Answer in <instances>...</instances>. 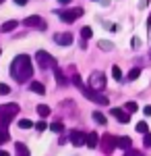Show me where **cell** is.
I'll return each mask as SVG.
<instances>
[{
    "mask_svg": "<svg viewBox=\"0 0 151 156\" xmlns=\"http://www.w3.org/2000/svg\"><path fill=\"white\" fill-rule=\"evenodd\" d=\"M11 75L17 79V81H27V79H31V75H33L31 58H29L27 54L15 56V60L11 62Z\"/></svg>",
    "mask_w": 151,
    "mask_h": 156,
    "instance_id": "6da1fadb",
    "label": "cell"
},
{
    "mask_svg": "<svg viewBox=\"0 0 151 156\" xmlns=\"http://www.w3.org/2000/svg\"><path fill=\"white\" fill-rule=\"evenodd\" d=\"M35 60H37L44 69H48V67H50V69H56V58H54L52 54H48L46 50H37V52H35Z\"/></svg>",
    "mask_w": 151,
    "mask_h": 156,
    "instance_id": "7a4b0ae2",
    "label": "cell"
},
{
    "mask_svg": "<svg viewBox=\"0 0 151 156\" xmlns=\"http://www.w3.org/2000/svg\"><path fill=\"white\" fill-rule=\"evenodd\" d=\"M81 15H83L81 6H77V9H66V11H60L58 12L60 21H64V23H72V21H77Z\"/></svg>",
    "mask_w": 151,
    "mask_h": 156,
    "instance_id": "3957f363",
    "label": "cell"
},
{
    "mask_svg": "<svg viewBox=\"0 0 151 156\" xmlns=\"http://www.w3.org/2000/svg\"><path fill=\"white\" fill-rule=\"evenodd\" d=\"M89 87L91 90H104L106 87V75L102 71H97V73H91V77H89Z\"/></svg>",
    "mask_w": 151,
    "mask_h": 156,
    "instance_id": "277c9868",
    "label": "cell"
},
{
    "mask_svg": "<svg viewBox=\"0 0 151 156\" xmlns=\"http://www.w3.org/2000/svg\"><path fill=\"white\" fill-rule=\"evenodd\" d=\"M70 144L77 146V148H81V146H87V133L85 131H79V129H72L69 135Z\"/></svg>",
    "mask_w": 151,
    "mask_h": 156,
    "instance_id": "5b68a950",
    "label": "cell"
},
{
    "mask_svg": "<svg viewBox=\"0 0 151 156\" xmlns=\"http://www.w3.org/2000/svg\"><path fill=\"white\" fill-rule=\"evenodd\" d=\"M99 146H102V150H104L106 154H110V152L118 146V137L110 135V133H106L104 137H102V142H99Z\"/></svg>",
    "mask_w": 151,
    "mask_h": 156,
    "instance_id": "8992f818",
    "label": "cell"
},
{
    "mask_svg": "<svg viewBox=\"0 0 151 156\" xmlns=\"http://www.w3.org/2000/svg\"><path fill=\"white\" fill-rule=\"evenodd\" d=\"M83 94H85V96H87V100H91V102H97V104H108V98L106 96H99V94H97V92H95V90H91V87H85V90H81Z\"/></svg>",
    "mask_w": 151,
    "mask_h": 156,
    "instance_id": "52a82bcc",
    "label": "cell"
},
{
    "mask_svg": "<svg viewBox=\"0 0 151 156\" xmlns=\"http://www.w3.org/2000/svg\"><path fill=\"white\" fill-rule=\"evenodd\" d=\"M19 104H15V102H8V104H2L0 106V117H15V115H19Z\"/></svg>",
    "mask_w": 151,
    "mask_h": 156,
    "instance_id": "ba28073f",
    "label": "cell"
},
{
    "mask_svg": "<svg viewBox=\"0 0 151 156\" xmlns=\"http://www.w3.org/2000/svg\"><path fill=\"white\" fill-rule=\"evenodd\" d=\"M23 25H27V27H37V29H46V21H44L42 17H37V15H31V17H25Z\"/></svg>",
    "mask_w": 151,
    "mask_h": 156,
    "instance_id": "9c48e42d",
    "label": "cell"
},
{
    "mask_svg": "<svg viewBox=\"0 0 151 156\" xmlns=\"http://www.w3.org/2000/svg\"><path fill=\"white\" fill-rule=\"evenodd\" d=\"M112 115L116 117L118 123H128V121H130V112L122 110V108H112Z\"/></svg>",
    "mask_w": 151,
    "mask_h": 156,
    "instance_id": "30bf717a",
    "label": "cell"
},
{
    "mask_svg": "<svg viewBox=\"0 0 151 156\" xmlns=\"http://www.w3.org/2000/svg\"><path fill=\"white\" fill-rule=\"evenodd\" d=\"M54 42L60 44V46H69V44H72V36L70 34H56L54 36Z\"/></svg>",
    "mask_w": 151,
    "mask_h": 156,
    "instance_id": "8fae6325",
    "label": "cell"
},
{
    "mask_svg": "<svg viewBox=\"0 0 151 156\" xmlns=\"http://www.w3.org/2000/svg\"><path fill=\"white\" fill-rule=\"evenodd\" d=\"M99 142H102V137H97V133H95V131L87 133V148H97Z\"/></svg>",
    "mask_w": 151,
    "mask_h": 156,
    "instance_id": "7c38bea8",
    "label": "cell"
},
{
    "mask_svg": "<svg viewBox=\"0 0 151 156\" xmlns=\"http://www.w3.org/2000/svg\"><path fill=\"white\" fill-rule=\"evenodd\" d=\"M118 148H122L124 152H126V150H130V148H133V140H130V137H126V135L118 137Z\"/></svg>",
    "mask_w": 151,
    "mask_h": 156,
    "instance_id": "4fadbf2b",
    "label": "cell"
},
{
    "mask_svg": "<svg viewBox=\"0 0 151 156\" xmlns=\"http://www.w3.org/2000/svg\"><path fill=\"white\" fill-rule=\"evenodd\" d=\"M31 92H35V94H39V96H44L46 94V87H44V83L42 81H31Z\"/></svg>",
    "mask_w": 151,
    "mask_h": 156,
    "instance_id": "5bb4252c",
    "label": "cell"
},
{
    "mask_svg": "<svg viewBox=\"0 0 151 156\" xmlns=\"http://www.w3.org/2000/svg\"><path fill=\"white\" fill-rule=\"evenodd\" d=\"M15 152H17V156H31V154H29V150H27V146L21 144V142L15 144Z\"/></svg>",
    "mask_w": 151,
    "mask_h": 156,
    "instance_id": "9a60e30c",
    "label": "cell"
},
{
    "mask_svg": "<svg viewBox=\"0 0 151 156\" xmlns=\"http://www.w3.org/2000/svg\"><path fill=\"white\" fill-rule=\"evenodd\" d=\"M17 25H19V21H15V19H12V21H6V23H2L0 31H6V34H8V31H15Z\"/></svg>",
    "mask_w": 151,
    "mask_h": 156,
    "instance_id": "2e32d148",
    "label": "cell"
},
{
    "mask_svg": "<svg viewBox=\"0 0 151 156\" xmlns=\"http://www.w3.org/2000/svg\"><path fill=\"white\" fill-rule=\"evenodd\" d=\"M54 75H56V81H58V85H66L69 81H66V77H64V73H62V69L60 67H56L54 69Z\"/></svg>",
    "mask_w": 151,
    "mask_h": 156,
    "instance_id": "e0dca14e",
    "label": "cell"
},
{
    "mask_svg": "<svg viewBox=\"0 0 151 156\" xmlns=\"http://www.w3.org/2000/svg\"><path fill=\"white\" fill-rule=\"evenodd\" d=\"M37 115H39V117H44V119H46L48 115H52V108L48 106V104H39V106H37Z\"/></svg>",
    "mask_w": 151,
    "mask_h": 156,
    "instance_id": "ac0fdd59",
    "label": "cell"
},
{
    "mask_svg": "<svg viewBox=\"0 0 151 156\" xmlns=\"http://www.w3.org/2000/svg\"><path fill=\"white\" fill-rule=\"evenodd\" d=\"M93 121H95L97 125H106V123H108L106 117H104V112H99V110H95V112H93Z\"/></svg>",
    "mask_w": 151,
    "mask_h": 156,
    "instance_id": "d6986e66",
    "label": "cell"
},
{
    "mask_svg": "<svg viewBox=\"0 0 151 156\" xmlns=\"http://www.w3.org/2000/svg\"><path fill=\"white\" fill-rule=\"evenodd\" d=\"M8 140H11V135H8V131H6V127L0 125V144H6Z\"/></svg>",
    "mask_w": 151,
    "mask_h": 156,
    "instance_id": "ffe728a7",
    "label": "cell"
},
{
    "mask_svg": "<svg viewBox=\"0 0 151 156\" xmlns=\"http://www.w3.org/2000/svg\"><path fill=\"white\" fill-rule=\"evenodd\" d=\"M19 127L21 129H31V127H35V123H31L29 119H19Z\"/></svg>",
    "mask_w": 151,
    "mask_h": 156,
    "instance_id": "44dd1931",
    "label": "cell"
},
{
    "mask_svg": "<svg viewBox=\"0 0 151 156\" xmlns=\"http://www.w3.org/2000/svg\"><path fill=\"white\" fill-rule=\"evenodd\" d=\"M97 46H99L102 50H106V52L114 48V44H112V42H106V40H99V42H97Z\"/></svg>",
    "mask_w": 151,
    "mask_h": 156,
    "instance_id": "7402d4cb",
    "label": "cell"
},
{
    "mask_svg": "<svg viewBox=\"0 0 151 156\" xmlns=\"http://www.w3.org/2000/svg\"><path fill=\"white\" fill-rule=\"evenodd\" d=\"M139 75H141V69H130L128 71V81H135V79H139Z\"/></svg>",
    "mask_w": 151,
    "mask_h": 156,
    "instance_id": "603a6c76",
    "label": "cell"
},
{
    "mask_svg": "<svg viewBox=\"0 0 151 156\" xmlns=\"http://www.w3.org/2000/svg\"><path fill=\"white\" fill-rule=\"evenodd\" d=\"M50 129H52L54 133H62V131H64V125L56 121V123H52V125H50Z\"/></svg>",
    "mask_w": 151,
    "mask_h": 156,
    "instance_id": "cb8c5ba5",
    "label": "cell"
},
{
    "mask_svg": "<svg viewBox=\"0 0 151 156\" xmlns=\"http://www.w3.org/2000/svg\"><path fill=\"white\" fill-rule=\"evenodd\" d=\"M137 131H139V133H143V135H145V133H149V127H147V123H145V121L137 123Z\"/></svg>",
    "mask_w": 151,
    "mask_h": 156,
    "instance_id": "d4e9b609",
    "label": "cell"
},
{
    "mask_svg": "<svg viewBox=\"0 0 151 156\" xmlns=\"http://www.w3.org/2000/svg\"><path fill=\"white\" fill-rule=\"evenodd\" d=\"M112 77H114V79H118V81L122 79V71H120V67H118V65H114V67H112Z\"/></svg>",
    "mask_w": 151,
    "mask_h": 156,
    "instance_id": "484cf974",
    "label": "cell"
},
{
    "mask_svg": "<svg viewBox=\"0 0 151 156\" xmlns=\"http://www.w3.org/2000/svg\"><path fill=\"white\" fill-rule=\"evenodd\" d=\"M81 36H83V40H89V37L93 36V29H91V27H83V29H81Z\"/></svg>",
    "mask_w": 151,
    "mask_h": 156,
    "instance_id": "4316f807",
    "label": "cell"
},
{
    "mask_svg": "<svg viewBox=\"0 0 151 156\" xmlns=\"http://www.w3.org/2000/svg\"><path fill=\"white\" fill-rule=\"evenodd\" d=\"M72 81H75V85H77L79 90H85V83H83L81 75H75V77H72Z\"/></svg>",
    "mask_w": 151,
    "mask_h": 156,
    "instance_id": "83f0119b",
    "label": "cell"
},
{
    "mask_svg": "<svg viewBox=\"0 0 151 156\" xmlns=\"http://www.w3.org/2000/svg\"><path fill=\"white\" fill-rule=\"evenodd\" d=\"M11 94V87L6 83H0V96H8Z\"/></svg>",
    "mask_w": 151,
    "mask_h": 156,
    "instance_id": "f1b7e54d",
    "label": "cell"
},
{
    "mask_svg": "<svg viewBox=\"0 0 151 156\" xmlns=\"http://www.w3.org/2000/svg\"><path fill=\"white\" fill-rule=\"evenodd\" d=\"M124 108H126V112H137V108H139V106H137V102H126V106H124Z\"/></svg>",
    "mask_w": 151,
    "mask_h": 156,
    "instance_id": "f546056e",
    "label": "cell"
},
{
    "mask_svg": "<svg viewBox=\"0 0 151 156\" xmlns=\"http://www.w3.org/2000/svg\"><path fill=\"white\" fill-rule=\"evenodd\" d=\"M143 146H145V148H151V131L143 135Z\"/></svg>",
    "mask_w": 151,
    "mask_h": 156,
    "instance_id": "4dcf8cb0",
    "label": "cell"
},
{
    "mask_svg": "<svg viewBox=\"0 0 151 156\" xmlns=\"http://www.w3.org/2000/svg\"><path fill=\"white\" fill-rule=\"evenodd\" d=\"M124 156H143V152H139V150H133V148H130V150H126V152H124Z\"/></svg>",
    "mask_w": 151,
    "mask_h": 156,
    "instance_id": "1f68e13d",
    "label": "cell"
},
{
    "mask_svg": "<svg viewBox=\"0 0 151 156\" xmlns=\"http://www.w3.org/2000/svg\"><path fill=\"white\" fill-rule=\"evenodd\" d=\"M35 129H37V131H46V129H48V125L44 123V121H42V123H35Z\"/></svg>",
    "mask_w": 151,
    "mask_h": 156,
    "instance_id": "d6a6232c",
    "label": "cell"
},
{
    "mask_svg": "<svg viewBox=\"0 0 151 156\" xmlns=\"http://www.w3.org/2000/svg\"><path fill=\"white\" fill-rule=\"evenodd\" d=\"M147 4H149V0H141V2H139V9H145Z\"/></svg>",
    "mask_w": 151,
    "mask_h": 156,
    "instance_id": "836d02e7",
    "label": "cell"
},
{
    "mask_svg": "<svg viewBox=\"0 0 151 156\" xmlns=\"http://www.w3.org/2000/svg\"><path fill=\"white\" fill-rule=\"evenodd\" d=\"M143 112H145V115L149 117V115H151V106H145V108H143Z\"/></svg>",
    "mask_w": 151,
    "mask_h": 156,
    "instance_id": "e575fe53",
    "label": "cell"
},
{
    "mask_svg": "<svg viewBox=\"0 0 151 156\" xmlns=\"http://www.w3.org/2000/svg\"><path fill=\"white\" fill-rule=\"evenodd\" d=\"M15 2H17L19 6H25V4H27V0H15Z\"/></svg>",
    "mask_w": 151,
    "mask_h": 156,
    "instance_id": "d590c367",
    "label": "cell"
},
{
    "mask_svg": "<svg viewBox=\"0 0 151 156\" xmlns=\"http://www.w3.org/2000/svg\"><path fill=\"white\" fill-rule=\"evenodd\" d=\"M0 156H11V154H8L6 150H0Z\"/></svg>",
    "mask_w": 151,
    "mask_h": 156,
    "instance_id": "8d00e7d4",
    "label": "cell"
},
{
    "mask_svg": "<svg viewBox=\"0 0 151 156\" xmlns=\"http://www.w3.org/2000/svg\"><path fill=\"white\" fill-rule=\"evenodd\" d=\"M60 4H70V0H58Z\"/></svg>",
    "mask_w": 151,
    "mask_h": 156,
    "instance_id": "74e56055",
    "label": "cell"
},
{
    "mask_svg": "<svg viewBox=\"0 0 151 156\" xmlns=\"http://www.w3.org/2000/svg\"><path fill=\"white\" fill-rule=\"evenodd\" d=\"M0 54H2V50H0Z\"/></svg>",
    "mask_w": 151,
    "mask_h": 156,
    "instance_id": "f35d334b",
    "label": "cell"
},
{
    "mask_svg": "<svg viewBox=\"0 0 151 156\" xmlns=\"http://www.w3.org/2000/svg\"><path fill=\"white\" fill-rule=\"evenodd\" d=\"M0 2H2V0H0Z\"/></svg>",
    "mask_w": 151,
    "mask_h": 156,
    "instance_id": "ab89813d",
    "label": "cell"
}]
</instances>
